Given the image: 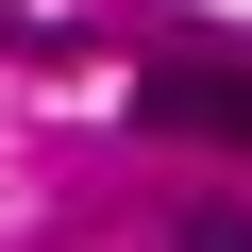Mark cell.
<instances>
[{"label": "cell", "instance_id": "obj_2", "mask_svg": "<svg viewBox=\"0 0 252 252\" xmlns=\"http://www.w3.org/2000/svg\"><path fill=\"white\" fill-rule=\"evenodd\" d=\"M185 252H252V219H185Z\"/></svg>", "mask_w": 252, "mask_h": 252}, {"label": "cell", "instance_id": "obj_1", "mask_svg": "<svg viewBox=\"0 0 252 252\" xmlns=\"http://www.w3.org/2000/svg\"><path fill=\"white\" fill-rule=\"evenodd\" d=\"M135 118H152V135H235L252 152V67H152Z\"/></svg>", "mask_w": 252, "mask_h": 252}]
</instances>
